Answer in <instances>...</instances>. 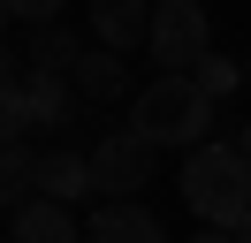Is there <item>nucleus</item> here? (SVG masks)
<instances>
[{"label": "nucleus", "instance_id": "f257e3e1", "mask_svg": "<svg viewBox=\"0 0 251 243\" xmlns=\"http://www.w3.org/2000/svg\"><path fill=\"white\" fill-rule=\"evenodd\" d=\"M213 114H221V99H213L190 69H160L152 84H137V99H129V122H137L160 152H190V145H205Z\"/></svg>", "mask_w": 251, "mask_h": 243}, {"label": "nucleus", "instance_id": "f03ea898", "mask_svg": "<svg viewBox=\"0 0 251 243\" xmlns=\"http://www.w3.org/2000/svg\"><path fill=\"white\" fill-rule=\"evenodd\" d=\"M183 205L198 213L205 228H236L251 213V152L221 145V137L190 145V160H183Z\"/></svg>", "mask_w": 251, "mask_h": 243}, {"label": "nucleus", "instance_id": "7ed1b4c3", "mask_svg": "<svg viewBox=\"0 0 251 243\" xmlns=\"http://www.w3.org/2000/svg\"><path fill=\"white\" fill-rule=\"evenodd\" d=\"M76 106H84L76 76H61V69H31V61H8V91H0V129H8V137L61 129Z\"/></svg>", "mask_w": 251, "mask_h": 243}, {"label": "nucleus", "instance_id": "20e7f679", "mask_svg": "<svg viewBox=\"0 0 251 243\" xmlns=\"http://www.w3.org/2000/svg\"><path fill=\"white\" fill-rule=\"evenodd\" d=\"M92 175H99V197H137L145 182L160 175V145L137 122H122V129H107L92 145Z\"/></svg>", "mask_w": 251, "mask_h": 243}, {"label": "nucleus", "instance_id": "39448f33", "mask_svg": "<svg viewBox=\"0 0 251 243\" xmlns=\"http://www.w3.org/2000/svg\"><path fill=\"white\" fill-rule=\"evenodd\" d=\"M145 53H152L160 69H198V61L213 53V15H205V0H160Z\"/></svg>", "mask_w": 251, "mask_h": 243}, {"label": "nucleus", "instance_id": "423d86ee", "mask_svg": "<svg viewBox=\"0 0 251 243\" xmlns=\"http://www.w3.org/2000/svg\"><path fill=\"white\" fill-rule=\"evenodd\" d=\"M84 243H168V228L137 197H99V213L84 220Z\"/></svg>", "mask_w": 251, "mask_h": 243}, {"label": "nucleus", "instance_id": "0eeeda50", "mask_svg": "<svg viewBox=\"0 0 251 243\" xmlns=\"http://www.w3.org/2000/svg\"><path fill=\"white\" fill-rule=\"evenodd\" d=\"M84 8H92V38L114 46V53H129V46L152 38V8L160 0H84Z\"/></svg>", "mask_w": 251, "mask_h": 243}, {"label": "nucleus", "instance_id": "6e6552de", "mask_svg": "<svg viewBox=\"0 0 251 243\" xmlns=\"http://www.w3.org/2000/svg\"><path fill=\"white\" fill-rule=\"evenodd\" d=\"M8 243H84V228H76V213H69L61 197L38 190L23 213H8Z\"/></svg>", "mask_w": 251, "mask_h": 243}, {"label": "nucleus", "instance_id": "1a4fd4ad", "mask_svg": "<svg viewBox=\"0 0 251 243\" xmlns=\"http://www.w3.org/2000/svg\"><path fill=\"white\" fill-rule=\"evenodd\" d=\"M76 91H84V106L137 99V91H129V61L114 53V46H84V61H76Z\"/></svg>", "mask_w": 251, "mask_h": 243}, {"label": "nucleus", "instance_id": "9d476101", "mask_svg": "<svg viewBox=\"0 0 251 243\" xmlns=\"http://www.w3.org/2000/svg\"><path fill=\"white\" fill-rule=\"evenodd\" d=\"M38 190H46V197H61V205L92 197V190H99L92 152H76V145H46V160H38Z\"/></svg>", "mask_w": 251, "mask_h": 243}, {"label": "nucleus", "instance_id": "9b49d317", "mask_svg": "<svg viewBox=\"0 0 251 243\" xmlns=\"http://www.w3.org/2000/svg\"><path fill=\"white\" fill-rule=\"evenodd\" d=\"M38 160L46 152H31V137H8V160H0V205L8 213H23L38 197Z\"/></svg>", "mask_w": 251, "mask_h": 243}, {"label": "nucleus", "instance_id": "f8f14e48", "mask_svg": "<svg viewBox=\"0 0 251 243\" xmlns=\"http://www.w3.org/2000/svg\"><path fill=\"white\" fill-rule=\"evenodd\" d=\"M23 61H31V69H61V76H76V61H84V38H76L69 23H46V30L31 38V53H23Z\"/></svg>", "mask_w": 251, "mask_h": 243}, {"label": "nucleus", "instance_id": "ddd939ff", "mask_svg": "<svg viewBox=\"0 0 251 243\" xmlns=\"http://www.w3.org/2000/svg\"><path fill=\"white\" fill-rule=\"evenodd\" d=\"M190 76H198V84L213 91V99H236V84H244L251 69H244V61H228V53H205V61H198Z\"/></svg>", "mask_w": 251, "mask_h": 243}, {"label": "nucleus", "instance_id": "4468645a", "mask_svg": "<svg viewBox=\"0 0 251 243\" xmlns=\"http://www.w3.org/2000/svg\"><path fill=\"white\" fill-rule=\"evenodd\" d=\"M61 8H69V0H8V23H31V30H46V23H61Z\"/></svg>", "mask_w": 251, "mask_h": 243}, {"label": "nucleus", "instance_id": "2eb2a0df", "mask_svg": "<svg viewBox=\"0 0 251 243\" xmlns=\"http://www.w3.org/2000/svg\"><path fill=\"white\" fill-rule=\"evenodd\" d=\"M190 243H236V228H205V236H190Z\"/></svg>", "mask_w": 251, "mask_h": 243}, {"label": "nucleus", "instance_id": "dca6fc26", "mask_svg": "<svg viewBox=\"0 0 251 243\" xmlns=\"http://www.w3.org/2000/svg\"><path fill=\"white\" fill-rule=\"evenodd\" d=\"M236 243H251V213H244V220H236Z\"/></svg>", "mask_w": 251, "mask_h": 243}, {"label": "nucleus", "instance_id": "f3484780", "mask_svg": "<svg viewBox=\"0 0 251 243\" xmlns=\"http://www.w3.org/2000/svg\"><path fill=\"white\" fill-rule=\"evenodd\" d=\"M236 145H244V152H251V122H244V129H236Z\"/></svg>", "mask_w": 251, "mask_h": 243}, {"label": "nucleus", "instance_id": "a211bd4d", "mask_svg": "<svg viewBox=\"0 0 251 243\" xmlns=\"http://www.w3.org/2000/svg\"><path fill=\"white\" fill-rule=\"evenodd\" d=\"M244 69H251V53H244Z\"/></svg>", "mask_w": 251, "mask_h": 243}]
</instances>
